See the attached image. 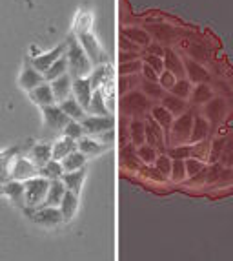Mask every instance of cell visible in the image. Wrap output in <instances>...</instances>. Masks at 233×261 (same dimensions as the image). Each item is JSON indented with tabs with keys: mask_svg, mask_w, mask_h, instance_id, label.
Segmentation results:
<instances>
[{
	"mask_svg": "<svg viewBox=\"0 0 233 261\" xmlns=\"http://www.w3.org/2000/svg\"><path fill=\"white\" fill-rule=\"evenodd\" d=\"M59 106H61L62 112H64L66 115H68V117L71 119V121H82V119L88 115L86 110H84L82 106L78 105L75 97H68L66 100L59 102Z\"/></svg>",
	"mask_w": 233,
	"mask_h": 261,
	"instance_id": "cell-21",
	"label": "cell"
},
{
	"mask_svg": "<svg viewBox=\"0 0 233 261\" xmlns=\"http://www.w3.org/2000/svg\"><path fill=\"white\" fill-rule=\"evenodd\" d=\"M27 95H30L31 102H35V105L40 106V108H44V106H51V105H55V102H56L55 95H53L51 84L46 83V81H44L42 84H39L37 88H33Z\"/></svg>",
	"mask_w": 233,
	"mask_h": 261,
	"instance_id": "cell-13",
	"label": "cell"
},
{
	"mask_svg": "<svg viewBox=\"0 0 233 261\" xmlns=\"http://www.w3.org/2000/svg\"><path fill=\"white\" fill-rule=\"evenodd\" d=\"M160 100H162V106L171 115H182L186 112V100L181 99V97H175L173 93H168V95H164Z\"/></svg>",
	"mask_w": 233,
	"mask_h": 261,
	"instance_id": "cell-29",
	"label": "cell"
},
{
	"mask_svg": "<svg viewBox=\"0 0 233 261\" xmlns=\"http://www.w3.org/2000/svg\"><path fill=\"white\" fill-rule=\"evenodd\" d=\"M169 177L175 181V183H182L188 175H186V165L182 159H173V165H171V175Z\"/></svg>",
	"mask_w": 233,
	"mask_h": 261,
	"instance_id": "cell-42",
	"label": "cell"
},
{
	"mask_svg": "<svg viewBox=\"0 0 233 261\" xmlns=\"http://www.w3.org/2000/svg\"><path fill=\"white\" fill-rule=\"evenodd\" d=\"M64 194H66V187L61 179L51 181V183H49V190H48V196H46V201H44V205L46 206H61Z\"/></svg>",
	"mask_w": 233,
	"mask_h": 261,
	"instance_id": "cell-23",
	"label": "cell"
},
{
	"mask_svg": "<svg viewBox=\"0 0 233 261\" xmlns=\"http://www.w3.org/2000/svg\"><path fill=\"white\" fill-rule=\"evenodd\" d=\"M122 51H131V53H138V46L135 42H131V40H122Z\"/></svg>",
	"mask_w": 233,
	"mask_h": 261,
	"instance_id": "cell-50",
	"label": "cell"
},
{
	"mask_svg": "<svg viewBox=\"0 0 233 261\" xmlns=\"http://www.w3.org/2000/svg\"><path fill=\"white\" fill-rule=\"evenodd\" d=\"M137 157L144 165H155L159 155H157V150L153 148V146H150V144H140L137 148Z\"/></svg>",
	"mask_w": 233,
	"mask_h": 261,
	"instance_id": "cell-37",
	"label": "cell"
},
{
	"mask_svg": "<svg viewBox=\"0 0 233 261\" xmlns=\"http://www.w3.org/2000/svg\"><path fill=\"white\" fill-rule=\"evenodd\" d=\"M148 49H150V53H151V55L164 57V49H162V48H159V46H157V44H150V46H148Z\"/></svg>",
	"mask_w": 233,
	"mask_h": 261,
	"instance_id": "cell-52",
	"label": "cell"
},
{
	"mask_svg": "<svg viewBox=\"0 0 233 261\" xmlns=\"http://www.w3.org/2000/svg\"><path fill=\"white\" fill-rule=\"evenodd\" d=\"M131 139H133L135 146H140V144H144V141H146V126H144L142 121H133L131 122Z\"/></svg>",
	"mask_w": 233,
	"mask_h": 261,
	"instance_id": "cell-40",
	"label": "cell"
},
{
	"mask_svg": "<svg viewBox=\"0 0 233 261\" xmlns=\"http://www.w3.org/2000/svg\"><path fill=\"white\" fill-rule=\"evenodd\" d=\"M66 46H68V44L62 42V44H59L56 48L49 49V51L39 53L37 57H33V59H31V64H33L35 68H37V70L40 71V73H44V71L48 70V68L53 64V62H56L59 59H61V57L66 55Z\"/></svg>",
	"mask_w": 233,
	"mask_h": 261,
	"instance_id": "cell-8",
	"label": "cell"
},
{
	"mask_svg": "<svg viewBox=\"0 0 233 261\" xmlns=\"http://www.w3.org/2000/svg\"><path fill=\"white\" fill-rule=\"evenodd\" d=\"M68 46H66V59H68V73L73 79L80 77H90L93 64H91L90 57L86 55V51L82 49V46L78 44V40H75V37H69Z\"/></svg>",
	"mask_w": 233,
	"mask_h": 261,
	"instance_id": "cell-1",
	"label": "cell"
},
{
	"mask_svg": "<svg viewBox=\"0 0 233 261\" xmlns=\"http://www.w3.org/2000/svg\"><path fill=\"white\" fill-rule=\"evenodd\" d=\"M109 79H111V68H109L108 64H100V66H97L95 70H91L90 81H91L93 92H95V90H100L104 84L108 83Z\"/></svg>",
	"mask_w": 233,
	"mask_h": 261,
	"instance_id": "cell-24",
	"label": "cell"
},
{
	"mask_svg": "<svg viewBox=\"0 0 233 261\" xmlns=\"http://www.w3.org/2000/svg\"><path fill=\"white\" fill-rule=\"evenodd\" d=\"M184 165H186V175L188 177H197V175L204 172V163L199 161V159H193V157L184 159Z\"/></svg>",
	"mask_w": 233,
	"mask_h": 261,
	"instance_id": "cell-41",
	"label": "cell"
},
{
	"mask_svg": "<svg viewBox=\"0 0 233 261\" xmlns=\"http://www.w3.org/2000/svg\"><path fill=\"white\" fill-rule=\"evenodd\" d=\"M210 99H212V90L204 83H200L193 92V102L195 105H204V102H208Z\"/></svg>",
	"mask_w": 233,
	"mask_h": 261,
	"instance_id": "cell-44",
	"label": "cell"
},
{
	"mask_svg": "<svg viewBox=\"0 0 233 261\" xmlns=\"http://www.w3.org/2000/svg\"><path fill=\"white\" fill-rule=\"evenodd\" d=\"M49 179L42 177V175H37V177H31L27 181H24V192H26V206L27 208H39L44 205L46 196H48L49 190Z\"/></svg>",
	"mask_w": 233,
	"mask_h": 261,
	"instance_id": "cell-2",
	"label": "cell"
},
{
	"mask_svg": "<svg viewBox=\"0 0 233 261\" xmlns=\"http://www.w3.org/2000/svg\"><path fill=\"white\" fill-rule=\"evenodd\" d=\"M66 73H68V59H66V55H64L56 62H53L48 70L44 71V81H46V83H53L55 79L62 77V75H66Z\"/></svg>",
	"mask_w": 233,
	"mask_h": 261,
	"instance_id": "cell-26",
	"label": "cell"
},
{
	"mask_svg": "<svg viewBox=\"0 0 233 261\" xmlns=\"http://www.w3.org/2000/svg\"><path fill=\"white\" fill-rule=\"evenodd\" d=\"M71 95H73L75 99H77V102L80 106H82L84 110H88V106H90V102H91V95H93V88H91L90 77L73 79V86H71Z\"/></svg>",
	"mask_w": 233,
	"mask_h": 261,
	"instance_id": "cell-10",
	"label": "cell"
},
{
	"mask_svg": "<svg viewBox=\"0 0 233 261\" xmlns=\"http://www.w3.org/2000/svg\"><path fill=\"white\" fill-rule=\"evenodd\" d=\"M42 119H44V124L46 128L53 132H62L66 128L71 119L62 112V108L59 105H51V106H44L42 108Z\"/></svg>",
	"mask_w": 233,
	"mask_h": 261,
	"instance_id": "cell-5",
	"label": "cell"
},
{
	"mask_svg": "<svg viewBox=\"0 0 233 261\" xmlns=\"http://www.w3.org/2000/svg\"><path fill=\"white\" fill-rule=\"evenodd\" d=\"M84 179H86V170L80 168V170H75V172H64L61 181L64 183L66 190L73 192V194L78 196V192L82 190Z\"/></svg>",
	"mask_w": 233,
	"mask_h": 261,
	"instance_id": "cell-19",
	"label": "cell"
},
{
	"mask_svg": "<svg viewBox=\"0 0 233 261\" xmlns=\"http://www.w3.org/2000/svg\"><path fill=\"white\" fill-rule=\"evenodd\" d=\"M51 148H53V159L55 161H62L64 157H68L69 153H73L77 152V141L73 139H69V137H61V139H56L55 143L51 144Z\"/></svg>",
	"mask_w": 233,
	"mask_h": 261,
	"instance_id": "cell-18",
	"label": "cell"
},
{
	"mask_svg": "<svg viewBox=\"0 0 233 261\" xmlns=\"http://www.w3.org/2000/svg\"><path fill=\"white\" fill-rule=\"evenodd\" d=\"M62 134L66 135V137H69V139L73 141H78L82 139L84 135V128H82V122L80 121H69L68 124H66V128L62 130Z\"/></svg>",
	"mask_w": 233,
	"mask_h": 261,
	"instance_id": "cell-38",
	"label": "cell"
},
{
	"mask_svg": "<svg viewBox=\"0 0 233 261\" xmlns=\"http://www.w3.org/2000/svg\"><path fill=\"white\" fill-rule=\"evenodd\" d=\"M80 122H82L84 134L91 135V137H99L100 134L113 130V126H115V122H113V119L109 117V115L108 117H100V115H86Z\"/></svg>",
	"mask_w": 233,
	"mask_h": 261,
	"instance_id": "cell-6",
	"label": "cell"
},
{
	"mask_svg": "<svg viewBox=\"0 0 233 261\" xmlns=\"http://www.w3.org/2000/svg\"><path fill=\"white\" fill-rule=\"evenodd\" d=\"M164 70L171 71L175 77H184V64L181 62V59H179L177 55L173 51H164Z\"/></svg>",
	"mask_w": 233,
	"mask_h": 261,
	"instance_id": "cell-30",
	"label": "cell"
},
{
	"mask_svg": "<svg viewBox=\"0 0 233 261\" xmlns=\"http://www.w3.org/2000/svg\"><path fill=\"white\" fill-rule=\"evenodd\" d=\"M175 83H177V77H175V75L171 73V71H168V70H164L162 71V73L159 75V84L162 88H164V90H171L173 86H175Z\"/></svg>",
	"mask_w": 233,
	"mask_h": 261,
	"instance_id": "cell-47",
	"label": "cell"
},
{
	"mask_svg": "<svg viewBox=\"0 0 233 261\" xmlns=\"http://www.w3.org/2000/svg\"><path fill=\"white\" fill-rule=\"evenodd\" d=\"M2 190H4L6 197H8L13 205L26 206V192H24V183H22V181H17V179L8 181Z\"/></svg>",
	"mask_w": 233,
	"mask_h": 261,
	"instance_id": "cell-15",
	"label": "cell"
},
{
	"mask_svg": "<svg viewBox=\"0 0 233 261\" xmlns=\"http://www.w3.org/2000/svg\"><path fill=\"white\" fill-rule=\"evenodd\" d=\"M30 218L33 219L35 225L44 226V228H55L59 226L64 218H62L59 206H39V208H30Z\"/></svg>",
	"mask_w": 233,
	"mask_h": 261,
	"instance_id": "cell-3",
	"label": "cell"
},
{
	"mask_svg": "<svg viewBox=\"0 0 233 261\" xmlns=\"http://www.w3.org/2000/svg\"><path fill=\"white\" fill-rule=\"evenodd\" d=\"M169 93H173L175 97H181V99L186 100L191 95V83L188 79H177V83L169 90Z\"/></svg>",
	"mask_w": 233,
	"mask_h": 261,
	"instance_id": "cell-39",
	"label": "cell"
},
{
	"mask_svg": "<svg viewBox=\"0 0 233 261\" xmlns=\"http://www.w3.org/2000/svg\"><path fill=\"white\" fill-rule=\"evenodd\" d=\"M140 86H142V93L146 97H150V99H162V97L166 95L164 88L160 86L159 83H151V81H146V79H144Z\"/></svg>",
	"mask_w": 233,
	"mask_h": 261,
	"instance_id": "cell-36",
	"label": "cell"
},
{
	"mask_svg": "<svg viewBox=\"0 0 233 261\" xmlns=\"http://www.w3.org/2000/svg\"><path fill=\"white\" fill-rule=\"evenodd\" d=\"M226 165L233 166V153H229V155H228V161H226Z\"/></svg>",
	"mask_w": 233,
	"mask_h": 261,
	"instance_id": "cell-53",
	"label": "cell"
},
{
	"mask_svg": "<svg viewBox=\"0 0 233 261\" xmlns=\"http://www.w3.org/2000/svg\"><path fill=\"white\" fill-rule=\"evenodd\" d=\"M142 64L144 62L142 61H130V62H122L121 64V75L124 77V75H137V73H140L142 71Z\"/></svg>",
	"mask_w": 233,
	"mask_h": 261,
	"instance_id": "cell-45",
	"label": "cell"
},
{
	"mask_svg": "<svg viewBox=\"0 0 233 261\" xmlns=\"http://www.w3.org/2000/svg\"><path fill=\"white\" fill-rule=\"evenodd\" d=\"M39 175H42V177L49 179V181H56V179H62V175H64V168H62V163L61 161H55V159H51V161L46 163V165H44L42 168H39Z\"/></svg>",
	"mask_w": 233,
	"mask_h": 261,
	"instance_id": "cell-28",
	"label": "cell"
},
{
	"mask_svg": "<svg viewBox=\"0 0 233 261\" xmlns=\"http://www.w3.org/2000/svg\"><path fill=\"white\" fill-rule=\"evenodd\" d=\"M186 73H188L190 83H204V81L208 79L206 70L193 61H186Z\"/></svg>",
	"mask_w": 233,
	"mask_h": 261,
	"instance_id": "cell-33",
	"label": "cell"
},
{
	"mask_svg": "<svg viewBox=\"0 0 233 261\" xmlns=\"http://www.w3.org/2000/svg\"><path fill=\"white\" fill-rule=\"evenodd\" d=\"M191 128H193V115L191 113H182L177 121H173L171 124V137L175 143H184V141H190Z\"/></svg>",
	"mask_w": 233,
	"mask_h": 261,
	"instance_id": "cell-9",
	"label": "cell"
},
{
	"mask_svg": "<svg viewBox=\"0 0 233 261\" xmlns=\"http://www.w3.org/2000/svg\"><path fill=\"white\" fill-rule=\"evenodd\" d=\"M124 37L131 42L138 44V46H150V33L144 30H137V28H128L124 31Z\"/></svg>",
	"mask_w": 233,
	"mask_h": 261,
	"instance_id": "cell-35",
	"label": "cell"
},
{
	"mask_svg": "<svg viewBox=\"0 0 233 261\" xmlns=\"http://www.w3.org/2000/svg\"><path fill=\"white\" fill-rule=\"evenodd\" d=\"M151 119H153V121H155L162 130H169L171 124H173V121H175L171 113H169L162 105L153 106V108H151Z\"/></svg>",
	"mask_w": 233,
	"mask_h": 261,
	"instance_id": "cell-27",
	"label": "cell"
},
{
	"mask_svg": "<svg viewBox=\"0 0 233 261\" xmlns=\"http://www.w3.org/2000/svg\"><path fill=\"white\" fill-rule=\"evenodd\" d=\"M144 126H146V141L150 146H153V148H157V146H162V143H164V132H162V128L157 124L153 119H148V122H144Z\"/></svg>",
	"mask_w": 233,
	"mask_h": 261,
	"instance_id": "cell-22",
	"label": "cell"
},
{
	"mask_svg": "<svg viewBox=\"0 0 233 261\" xmlns=\"http://www.w3.org/2000/svg\"><path fill=\"white\" fill-rule=\"evenodd\" d=\"M222 113H224V102L220 99H215L212 102L206 105V117L212 122H220L222 121Z\"/></svg>",
	"mask_w": 233,
	"mask_h": 261,
	"instance_id": "cell-34",
	"label": "cell"
},
{
	"mask_svg": "<svg viewBox=\"0 0 233 261\" xmlns=\"http://www.w3.org/2000/svg\"><path fill=\"white\" fill-rule=\"evenodd\" d=\"M61 214L62 218H64V221H71V219L75 218V214H77L78 210V196L77 194H73V192L66 190L64 197H62V203H61Z\"/></svg>",
	"mask_w": 233,
	"mask_h": 261,
	"instance_id": "cell-20",
	"label": "cell"
},
{
	"mask_svg": "<svg viewBox=\"0 0 233 261\" xmlns=\"http://www.w3.org/2000/svg\"><path fill=\"white\" fill-rule=\"evenodd\" d=\"M39 175V168L30 161V157H15L13 159V168H11V177L17 179V181H27L31 177H37Z\"/></svg>",
	"mask_w": 233,
	"mask_h": 261,
	"instance_id": "cell-7",
	"label": "cell"
},
{
	"mask_svg": "<svg viewBox=\"0 0 233 261\" xmlns=\"http://www.w3.org/2000/svg\"><path fill=\"white\" fill-rule=\"evenodd\" d=\"M144 64L151 66V68H153V70H155L159 75L164 71V59H162V57H157V55H151V53H148V55L144 57Z\"/></svg>",
	"mask_w": 233,
	"mask_h": 261,
	"instance_id": "cell-46",
	"label": "cell"
},
{
	"mask_svg": "<svg viewBox=\"0 0 233 261\" xmlns=\"http://www.w3.org/2000/svg\"><path fill=\"white\" fill-rule=\"evenodd\" d=\"M193 153V150H191V146H175V148H169V153L168 155L171 157V159H188V157Z\"/></svg>",
	"mask_w": 233,
	"mask_h": 261,
	"instance_id": "cell-48",
	"label": "cell"
},
{
	"mask_svg": "<svg viewBox=\"0 0 233 261\" xmlns=\"http://www.w3.org/2000/svg\"><path fill=\"white\" fill-rule=\"evenodd\" d=\"M78 44L82 46V49L86 51V55L90 57L91 64L100 66V64H106V53L104 49L100 48V44L97 42V39L91 35L90 31H82V33H78Z\"/></svg>",
	"mask_w": 233,
	"mask_h": 261,
	"instance_id": "cell-4",
	"label": "cell"
},
{
	"mask_svg": "<svg viewBox=\"0 0 233 261\" xmlns=\"http://www.w3.org/2000/svg\"><path fill=\"white\" fill-rule=\"evenodd\" d=\"M171 165H173V159L169 155H159L155 161V168L160 172L162 177H169L171 175Z\"/></svg>",
	"mask_w": 233,
	"mask_h": 261,
	"instance_id": "cell-43",
	"label": "cell"
},
{
	"mask_svg": "<svg viewBox=\"0 0 233 261\" xmlns=\"http://www.w3.org/2000/svg\"><path fill=\"white\" fill-rule=\"evenodd\" d=\"M30 161L33 163L37 168H42L46 163H49L53 159V148L49 143H37L33 148L27 153Z\"/></svg>",
	"mask_w": 233,
	"mask_h": 261,
	"instance_id": "cell-14",
	"label": "cell"
},
{
	"mask_svg": "<svg viewBox=\"0 0 233 261\" xmlns=\"http://www.w3.org/2000/svg\"><path fill=\"white\" fill-rule=\"evenodd\" d=\"M77 148L78 152H82L86 157H93V155H99V153H102L104 150L108 148L106 144L100 143L97 137H91V135H84L82 139L77 141Z\"/></svg>",
	"mask_w": 233,
	"mask_h": 261,
	"instance_id": "cell-17",
	"label": "cell"
},
{
	"mask_svg": "<svg viewBox=\"0 0 233 261\" xmlns=\"http://www.w3.org/2000/svg\"><path fill=\"white\" fill-rule=\"evenodd\" d=\"M51 84V90H53V95H55L56 102H62L66 100L68 97H71V86H73V77L69 73L62 75V77L55 79Z\"/></svg>",
	"mask_w": 233,
	"mask_h": 261,
	"instance_id": "cell-16",
	"label": "cell"
},
{
	"mask_svg": "<svg viewBox=\"0 0 233 261\" xmlns=\"http://www.w3.org/2000/svg\"><path fill=\"white\" fill-rule=\"evenodd\" d=\"M122 106H124V112L130 113V115H140L150 108V99H148L144 93L140 92H130L122 100Z\"/></svg>",
	"mask_w": 233,
	"mask_h": 261,
	"instance_id": "cell-11",
	"label": "cell"
},
{
	"mask_svg": "<svg viewBox=\"0 0 233 261\" xmlns=\"http://www.w3.org/2000/svg\"><path fill=\"white\" fill-rule=\"evenodd\" d=\"M42 83H44V73H40L31 62H27V64L22 68V73H20V77H18V86H20L24 92L30 93L33 88H37Z\"/></svg>",
	"mask_w": 233,
	"mask_h": 261,
	"instance_id": "cell-12",
	"label": "cell"
},
{
	"mask_svg": "<svg viewBox=\"0 0 233 261\" xmlns=\"http://www.w3.org/2000/svg\"><path fill=\"white\" fill-rule=\"evenodd\" d=\"M61 163H62V168H64V172H75V170L84 168V165H86V155L77 150V152L69 153L68 157H64Z\"/></svg>",
	"mask_w": 233,
	"mask_h": 261,
	"instance_id": "cell-31",
	"label": "cell"
},
{
	"mask_svg": "<svg viewBox=\"0 0 233 261\" xmlns=\"http://www.w3.org/2000/svg\"><path fill=\"white\" fill-rule=\"evenodd\" d=\"M210 132V122L204 117H195L193 119V128H191V135L190 141L191 143H200Z\"/></svg>",
	"mask_w": 233,
	"mask_h": 261,
	"instance_id": "cell-32",
	"label": "cell"
},
{
	"mask_svg": "<svg viewBox=\"0 0 233 261\" xmlns=\"http://www.w3.org/2000/svg\"><path fill=\"white\" fill-rule=\"evenodd\" d=\"M138 53H131V51H122L121 53V64L122 62H130V61H137Z\"/></svg>",
	"mask_w": 233,
	"mask_h": 261,
	"instance_id": "cell-51",
	"label": "cell"
},
{
	"mask_svg": "<svg viewBox=\"0 0 233 261\" xmlns=\"http://www.w3.org/2000/svg\"><path fill=\"white\" fill-rule=\"evenodd\" d=\"M90 115H100V117H108L109 108L106 106V100H104V93L100 90H95L93 95H91V102L86 110Z\"/></svg>",
	"mask_w": 233,
	"mask_h": 261,
	"instance_id": "cell-25",
	"label": "cell"
},
{
	"mask_svg": "<svg viewBox=\"0 0 233 261\" xmlns=\"http://www.w3.org/2000/svg\"><path fill=\"white\" fill-rule=\"evenodd\" d=\"M142 75L146 81H151V83H159V73H157L151 66L148 64H142Z\"/></svg>",
	"mask_w": 233,
	"mask_h": 261,
	"instance_id": "cell-49",
	"label": "cell"
}]
</instances>
